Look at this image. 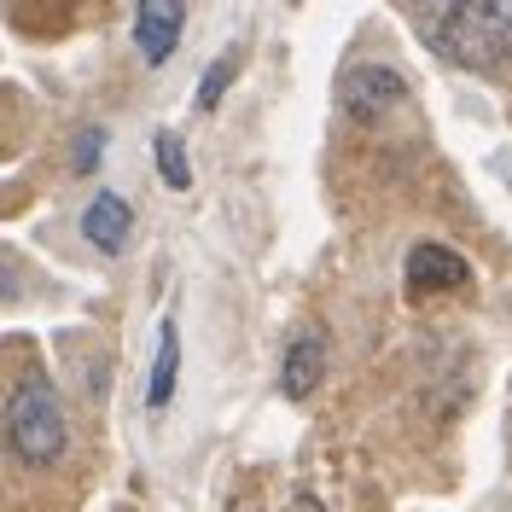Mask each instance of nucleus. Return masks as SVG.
Listing matches in <instances>:
<instances>
[{
    "mask_svg": "<svg viewBox=\"0 0 512 512\" xmlns=\"http://www.w3.org/2000/svg\"><path fill=\"white\" fill-rule=\"evenodd\" d=\"M239 47H233V53H222V64H210V70H204V82H198V111H216V105H222V94L227 88H233V76H239Z\"/></svg>",
    "mask_w": 512,
    "mask_h": 512,
    "instance_id": "obj_10",
    "label": "nucleus"
},
{
    "mask_svg": "<svg viewBox=\"0 0 512 512\" xmlns=\"http://www.w3.org/2000/svg\"><path fill=\"white\" fill-rule=\"evenodd\" d=\"M402 280L414 297H437V291H466L472 286V268H466V256L437 245V239H419L408 262H402Z\"/></svg>",
    "mask_w": 512,
    "mask_h": 512,
    "instance_id": "obj_4",
    "label": "nucleus"
},
{
    "mask_svg": "<svg viewBox=\"0 0 512 512\" xmlns=\"http://www.w3.org/2000/svg\"><path fill=\"white\" fill-rule=\"evenodd\" d=\"M181 30H187V0H134V47L152 70L169 64V53L181 47Z\"/></svg>",
    "mask_w": 512,
    "mask_h": 512,
    "instance_id": "obj_5",
    "label": "nucleus"
},
{
    "mask_svg": "<svg viewBox=\"0 0 512 512\" xmlns=\"http://www.w3.org/2000/svg\"><path fill=\"white\" fill-rule=\"evenodd\" d=\"M396 105H408V76L390 64H355L344 76V111L355 123H379Z\"/></svg>",
    "mask_w": 512,
    "mask_h": 512,
    "instance_id": "obj_3",
    "label": "nucleus"
},
{
    "mask_svg": "<svg viewBox=\"0 0 512 512\" xmlns=\"http://www.w3.org/2000/svg\"><path fill=\"white\" fill-rule=\"evenodd\" d=\"M419 41L472 76H501L512 64V0H408Z\"/></svg>",
    "mask_w": 512,
    "mask_h": 512,
    "instance_id": "obj_1",
    "label": "nucleus"
},
{
    "mask_svg": "<svg viewBox=\"0 0 512 512\" xmlns=\"http://www.w3.org/2000/svg\"><path fill=\"white\" fill-rule=\"evenodd\" d=\"M175 384H181V332H175V320H163L158 355H152V373H146V408L152 414H163L175 402Z\"/></svg>",
    "mask_w": 512,
    "mask_h": 512,
    "instance_id": "obj_8",
    "label": "nucleus"
},
{
    "mask_svg": "<svg viewBox=\"0 0 512 512\" xmlns=\"http://www.w3.org/2000/svg\"><path fill=\"white\" fill-rule=\"evenodd\" d=\"M24 297V268H18V256L0 251V303H18Z\"/></svg>",
    "mask_w": 512,
    "mask_h": 512,
    "instance_id": "obj_12",
    "label": "nucleus"
},
{
    "mask_svg": "<svg viewBox=\"0 0 512 512\" xmlns=\"http://www.w3.org/2000/svg\"><path fill=\"white\" fill-rule=\"evenodd\" d=\"M320 379H326V332L309 326V332H297V338L286 344V361H280V390H286V402H309Z\"/></svg>",
    "mask_w": 512,
    "mask_h": 512,
    "instance_id": "obj_6",
    "label": "nucleus"
},
{
    "mask_svg": "<svg viewBox=\"0 0 512 512\" xmlns=\"http://www.w3.org/2000/svg\"><path fill=\"white\" fill-rule=\"evenodd\" d=\"M152 152H158V175H163V181H169L175 192H187L192 187V163H187L181 134H169V128H163L158 140H152Z\"/></svg>",
    "mask_w": 512,
    "mask_h": 512,
    "instance_id": "obj_9",
    "label": "nucleus"
},
{
    "mask_svg": "<svg viewBox=\"0 0 512 512\" xmlns=\"http://www.w3.org/2000/svg\"><path fill=\"white\" fill-rule=\"evenodd\" d=\"M99 152H105V128H82L76 134V175H88L99 163Z\"/></svg>",
    "mask_w": 512,
    "mask_h": 512,
    "instance_id": "obj_11",
    "label": "nucleus"
},
{
    "mask_svg": "<svg viewBox=\"0 0 512 512\" xmlns=\"http://www.w3.org/2000/svg\"><path fill=\"white\" fill-rule=\"evenodd\" d=\"M0 419H6V443H12V454H18L24 466L47 472V466L64 460V448H70V419H64L59 390H53V379H47L41 367H30L24 379L12 384Z\"/></svg>",
    "mask_w": 512,
    "mask_h": 512,
    "instance_id": "obj_2",
    "label": "nucleus"
},
{
    "mask_svg": "<svg viewBox=\"0 0 512 512\" xmlns=\"http://www.w3.org/2000/svg\"><path fill=\"white\" fill-rule=\"evenodd\" d=\"M128 233H134V210H128V198L123 192H94L88 210H82V239H88L94 251L117 256L128 245Z\"/></svg>",
    "mask_w": 512,
    "mask_h": 512,
    "instance_id": "obj_7",
    "label": "nucleus"
}]
</instances>
